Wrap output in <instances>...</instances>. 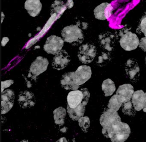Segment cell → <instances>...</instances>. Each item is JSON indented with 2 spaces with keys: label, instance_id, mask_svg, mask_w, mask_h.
I'll list each match as a JSON object with an SVG mask.
<instances>
[{
  "label": "cell",
  "instance_id": "obj_36",
  "mask_svg": "<svg viewBox=\"0 0 146 142\" xmlns=\"http://www.w3.org/2000/svg\"><path fill=\"white\" fill-rule=\"evenodd\" d=\"M145 96H146V100H145V105L143 108V112L146 113V92L145 93Z\"/></svg>",
  "mask_w": 146,
  "mask_h": 142
},
{
  "label": "cell",
  "instance_id": "obj_5",
  "mask_svg": "<svg viewBox=\"0 0 146 142\" xmlns=\"http://www.w3.org/2000/svg\"><path fill=\"white\" fill-rule=\"evenodd\" d=\"M63 39L55 35H52L47 39L43 46L44 51L48 53L55 55L61 51L64 45Z\"/></svg>",
  "mask_w": 146,
  "mask_h": 142
},
{
  "label": "cell",
  "instance_id": "obj_1",
  "mask_svg": "<svg viewBox=\"0 0 146 142\" xmlns=\"http://www.w3.org/2000/svg\"><path fill=\"white\" fill-rule=\"evenodd\" d=\"M102 134L109 138L112 142H124L128 139L131 133L129 126L125 122L117 120L107 126L103 127Z\"/></svg>",
  "mask_w": 146,
  "mask_h": 142
},
{
  "label": "cell",
  "instance_id": "obj_30",
  "mask_svg": "<svg viewBox=\"0 0 146 142\" xmlns=\"http://www.w3.org/2000/svg\"><path fill=\"white\" fill-rule=\"evenodd\" d=\"M83 93V99L82 103L84 106L88 104L90 97V93L87 88H82L81 89Z\"/></svg>",
  "mask_w": 146,
  "mask_h": 142
},
{
  "label": "cell",
  "instance_id": "obj_20",
  "mask_svg": "<svg viewBox=\"0 0 146 142\" xmlns=\"http://www.w3.org/2000/svg\"><path fill=\"white\" fill-rule=\"evenodd\" d=\"M85 106L82 103L75 108H71L68 105L67 112L70 118L73 121H78L84 116L85 111Z\"/></svg>",
  "mask_w": 146,
  "mask_h": 142
},
{
  "label": "cell",
  "instance_id": "obj_28",
  "mask_svg": "<svg viewBox=\"0 0 146 142\" xmlns=\"http://www.w3.org/2000/svg\"><path fill=\"white\" fill-rule=\"evenodd\" d=\"M24 78L25 80L27 87L29 88L31 87L36 82L37 76L33 74L32 73L29 71L28 74H23Z\"/></svg>",
  "mask_w": 146,
  "mask_h": 142
},
{
  "label": "cell",
  "instance_id": "obj_4",
  "mask_svg": "<svg viewBox=\"0 0 146 142\" xmlns=\"http://www.w3.org/2000/svg\"><path fill=\"white\" fill-rule=\"evenodd\" d=\"M97 53V49L94 45L84 44L79 47L78 53V59L82 63H90L93 62Z\"/></svg>",
  "mask_w": 146,
  "mask_h": 142
},
{
  "label": "cell",
  "instance_id": "obj_8",
  "mask_svg": "<svg viewBox=\"0 0 146 142\" xmlns=\"http://www.w3.org/2000/svg\"><path fill=\"white\" fill-rule=\"evenodd\" d=\"M15 93L13 90L7 89L2 92L1 95V114L8 113L13 107Z\"/></svg>",
  "mask_w": 146,
  "mask_h": 142
},
{
  "label": "cell",
  "instance_id": "obj_23",
  "mask_svg": "<svg viewBox=\"0 0 146 142\" xmlns=\"http://www.w3.org/2000/svg\"><path fill=\"white\" fill-rule=\"evenodd\" d=\"M102 88L106 97L111 96L116 90L115 83L110 79H107L103 82Z\"/></svg>",
  "mask_w": 146,
  "mask_h": 142
},
{
  "label": "cell",
  "instance_id": "obj_11",
  "mask_svg": "<svg viewBox=\"0 0 146 142\" xmlns=\"http://www.w3.org/2000/svg\"><path fill=\"white\" fill-rule=\"evenodd\" d=\"M125 71L131 81L136 82L140 76V68L136 60L134 59H128L125 64Z\"/></svg>",
  "mask_w": 146,
  "mask_h": 142
},
{
  "label": "cell",
  "instance_id": "obj_26",
  "mask_svg": "<svg viewBox=\"0 0 146 142\" xmlns=\"http://www.w3.org/2000/svg\"><path fill=\"white\" fill-rule=\"evenodd\" d=\"M78 125L83 131L85 133L88 132V128L90 126V121L88 116H82L78 120Z\"/></svg>",
  "mask_w": 146,
  "mask_h": 142
},
{
  "label": "cell",
  "instance_id": "obj_13",
  "mask_svg": "<svg viewBox=\"0 0 146 142\" xmlns=\"http://www.w3.org/2000/svg\"><path fill=\"white\" fill-rule=\"evenodd\" d=\"M92 71L89 66L83 65L79 66L75 72V79L77 84L83 85L91 77Z\"/></svg>",
  "mask_w": 146,
  "mask_h": 142
},
{
  "label": "cell",
  "instance_id": "obj_21",
  "mask_svg": "<svg viewBox=\"0 0 146 142\" xmlns=\"http://www.w3.org/2000/svg\"><path fill=\"white\" fill-rule=\"evenodd\" d=\"M67 9L66 4L60 0H55L51 7V15L59 18Z\"/></svg>",
  "mask_w": 146,
  "mask_h": 142
},
{
  "label": "cell",
  "instance_id": "obj_9",
  "mask_svg": "<svg viewBox=\"0 0 146 142\" xmlns=\"http://www.w3.org/2000/svg\"><path fill=\"white\" fill-rule=\"evenodd\" d=\"M113 10V7L109 3H102L94 10L95 17L100 20H107L111 16Z\"/></svg>",
  "mask_w": 146,
  "mask_h": 142
},
{
  "label": "cell",
  "instance_id": "obj_24",
  "mask_svg": "<svg viewBox=\"0 0 146 142\" xmlns=\"http://www.w3.org/2000/svg\"><path fill=\"white\" fill-rule=\"evenodd\" d=\"M123 103L122 99L117 94L113 95L110 99L108 103V108L117 111Z\"/></svg>",
  "mask_w": 146,
  "mask_h": 142
},
{
  "label": "cell",
  "instance_id": "obj_10",
  "mask_svg": "<svg viewBox=\"0 0 146 142\" xmlns=\"http://www.w3.org/2000/svg\"><path fill=\"white\" fill-rule=\"evenodd\" d=\"M19 104L22 108L28 109L32 108L36 104V98L34 93L25 91L19 93L18 99Z\"/></svg>",
  "mask_w": 146,
  "mask_h": 142
},
{
  "label": "cell",
  "instance_id": "obj_7",
  "mask_svg": "<svg viewBox=\"0 0 146 142\" xmlns=\"http://www.w3.org/2000/svg\"><path fill=\"white\" fill-rule=\"evenodd\" d=\"M117 38L116 35L111 32L102 33L98 38L100 46L108 51H111L113 49Z\"/></svg>",
  "mask_w": 146,
  "mask_h": 142
},
{
  "label": "cell",
  "instance_id": "obj_38",
  "mask_svg": "<svg viewBox=\"0 0 146 142\" xmlns=\"http://www.w3.org/2000/svg\"><path fill=\"white\" fill-rule=\"evenodd\" d=\"M36 48H40V46H36L35 47V49H36Z\"/></svg>",
  "mask_w": 146,
  "mask_h": 142
},
{
  "label": "cell",
  "instance_id": "obj_40",
  "mask_svg": "<svg viewBox=\"0 0 146 142\" xmlns=\"http://www.w3.org/2000/svg\"><path fill=\"white\" fill-rule=\"evenodd\" d=\"M54 1H55V0H54Z\"/></svg>",
  "mask_w": 146,
  "mask_h": 142
},
{
  "label": "cell",
  "instance_id": "obj_12",
  "mask_svg": "<svg viewBox=\"0 0 146 142\" xmlns=\"http://www.w3.org/2000/svg\"><path fill=\"white\" fill-rule=\"evenodd\" d=\"M49 62L46 58L38 57L32 63L30 67L29 71L37 76L47 69Z\"/></svg>",
  "mask_w": 146,
  "mask_h": 142
},
{
  "label": "cell",
  "instance_id": "obj_15",
  "mask_svg": "<svg viewBox=\"0 0 146 142\" xmlns=\"http://www.w3.org/2000/svg\"><path fill=\"white\" fill-rule=\"evenodd\" d=\"M118 120L121 121V119L117 111L109 108L105 110L100 118V123L103 127L107 126L116 121Z\"/></svg>",
  "mask_w": 146,
  "mask_h": 142
},
{
  "label": "cell",
  "instance_id": "obj_16",
  "mask_svg": "<svg viewBox=\"0 0 146 142\" xmlns=\"http://www.w3.org/2000/svg\"><path fill=\"white\" fill-rule=\"evenodd\" d=\"M134 93L133 86L130 84H125L119 86L116 93L124 103L130 101Z\"/></svg>",
  "mask_w": 146,
  "mask_h": 142
},
{
  "label": "cell",
  "instance_id": "obj_25",
  "mask_svg": "<svg viewBox=\"0 0 146 142\" xmlns=\"http://www.w3.org/2000/svg\"><path fill=\"white\" fill-rule=\"evenodd\" d=\"M122 110L125 114L130 116H134L135 115L136 110L135 109L132 102L130 101L123 104Z\"/></svg>",
  "mask_w": 146,
  "mask_h": 142
},
{
  "label": "cell",
  "instance_id": "obj_3",
  "mask_svg": "<svg viewBox=\"0 0 146 142\" xmlns=\"http://www.w3.org/2000/svg\"><path fill=\"white\" fill-rule=\"evenodd\" d=\"M119 44L123 50L128 51L137 49L139 45V40L136 34L129 31L128 29L123 28L120 30Z\"/></svg>",
  "mask_w": 146,
  "mask_h": 142
},
{
  "label": "cell",
  "instance_id": "obj_34",
  "mask_svg": "<svg viewBox=\"0 0 146 142\" xmlns=\"http://www.w3.org/2000/svg\"><path fill=\"white\" fill-rule=\"evenodd\" d=\"M9 41V39L8 37H4L2 38V41H1V45L2 47H5L7 45Z\"/></svg>",
  "mask_w": 146,
  "mask_h": 142
},
{
  "label": "cell",
  "instance_id": "obj_29",
  "mask_svg": "<svg viewBox=\"0 0 146 142\" xmlns=\"http://www.w3.org/2000/svg\"><path fill=\"white\" fill-rule=\"evenodd\" d=\"M111 60L110 54L107 53L102 52L98 57L97 64L100 66H104Z\"/></svg>",
  "mask_w": 146,
  "mask_h": 142
},
{
  "label": "cell",
  "instance_id": "obj_17",
  "mask_svg": "<svg viewBox=\"0 0 146 142\" xmlns=\"http://www.w3.org/2000/svg\"><path fill=\"white\" fill-rule=\"evenodd\" d=\"M25 8L30 16L35 17L40 12L42 5L40 0H27L25 3Z\"/></svg>",
  "mask_w": 146,
  "mask_h": 142
},
{
  "label": "cell",
  "instance_id": "obj_18",
  "mask_svg": "<svg viewBox=\"0 0 146 142\" xmlns=\"http://www.w3.org/2000/svg\"><path fill=\"white\" fill-rule=\"evenodd\" d=\"M83 93L82 90H74L69 93L67 97L68 105L71 108H75L82 102Z\"/></svg>",
  "mask_w": 146,
  "mask_h": 142
},
{
  "label": "cell",
  "instance_id": "obj_19",
  "mask_svg": "<svg viewBox=\"0 0 146 142\" xmlns=\"http://www.w3.org/2000/svg\"><path fill=\"white\" fill-rule=\"evenodd\" d=\"M145 93L142 90L134 92L132 97V103L136 111H139L143 109L145 105Z\"/></svg>",
  "mask_w": 146,
  "mask_h": 142
},
{
  "label": "cell",
  "instance_id": "obj_22",
  "mask_svg": "<svg viewBox=\"0 0 146 142\" xmlns=\"http://www.w3.org/2000/svg\"><path fill=\"white\" fill-rule=\"evenodd\" d=\"M54 119L56 125L63 126L65 123V118L66 115V111L65 108L60 107L53 111Z\"/></svg>",
  "mask_w": 146,
  "mask_h": 142
},
{
  "label": "cell",
  "instance_id": "obj_2",
  "mask_svg": "<svg viewBox=\"0 0 146 142\" xmlns=\"http://www.w3.org/2000/svg\"><path fill=\"white\" fill-rule=\"evenodd\" d=\"M61 35L65 42L73 46L80 45L84 40L82 30L76 25H70L65 27L61 31Z\"/></svg>",
  "mask_w": 146,
  "mask_h": 142
},
{
  "label": "cell",
  "instance_id": "obj_6",
  "mask_svg": "<svg viewBox=\"0 0 146 142\" xmlns=\"http://www.w3.org/2000/svg\"><path fill=\"white\" fill-rule=\"evenodd\" d=\"M54 55L52 63V66L54 69L62 70L64 69L70 62V57L65 50H61Z\"/></svg>",
  "mask_w": 146,
  "mask_h": 142
},
{
  "label": "cell",
  "instance_id": "obj_39",
  "mask_svg": "<svg viewBox=\"0 0 146 142\" xmlns=\"http://www.w3.org/2000/svg\"><path fill=\"white\" fill-rule=\"evenodd\" d=\"M145 64H146V57H145Z\"/></svg>",
  "mask_w": 146,
  "mask_h": 142
},
{
  "label": "cell",
  "instance_id": "obj_33",
  "mask_svg": "<svg viewBox=\"0 0 146 142\" xmlns=\"http://www.w3.org/2000/svg\"><path fill=\"white\" fill-rule=\"evenodd\" d=\"M66 5L68 9H71L74 6L73 0H68L66 4Z\"/></svg>",
  "mask_w": 146,
  "mask_h": 142
},
{
  "label": "cell",
  "instance_id": "obj_37",
  "mask_svg": "<svg viewBox=\"0 0 146 142\" xmlns=\"http://www.w3.org/2000/svg\"><path fill=\"white\" fill-rule=\"evenodd\" d=\"M3 16H4V17H5V15H4V13H3V12H2V23L3 22V19H4V18H3Z\"/></svg>",
  "mask_w": 146,
  "mask_h": 142
},
{
  "label": "cell",
  "instance_id": "obj_32",
  "mask_svg": "<svg viewBox=\"0 0 146 142\" xmlns=\"http://www.w3.org/2000/svg\"><path fill=\"white\" fill-rule=\"evenodd\" d=\"M139 47L143 51L146 52V37L142 38L139 42Z\"/></svg>",
  "mask_w": 146,
  "mask_h": 142
},
{
  "label": "cell",
  "instance_id": "obj_27",
  "mask_svg": "<svg viewBox=\"0 0 146 142\" xmlns=\"http://www.w3.org/2000/svg\"><path fill=\"white\" fill-rule=\"evenodd\" d=\"M136 31L138 34H143L146 37V12L140 19Z\"/></svg>",
  "mask_w": 146,
  "mask_h": 142
},
{
  "label": "cell",
  "instance_id": "obj_35",
  "mask_svg": "<svg viewBox=\"0 0 146 142\" xmlns=\"http://www.w3.org/2000/svg\"><path fill=\"white\" fill-rule=\"evenodd\" d=\"M58 141H59V142H67V140H66V139L65 138V137H63L61 138H60V139H59V140H58Z\"/></svg>",
  "mask_w": 146,
  "mask_h": 142
},
{
  "label": "cell",
  "instance_id": "obj_14",
  "mask_svg": "<svg viewBox=\"0 0 146 142\" xmlns=\"http://www.w3.org/2000/svg\"><path fill=\"white\" fill-rule=\"evenodd\" d=\"M60 84L62 87L66 90H77L80 87L75 79V72L66 73L62 76L60 80Z\"/></svg>",
  "mask_w": 146,
  "mask_h": 142
},
{
  "label": "cell",
  "instance_id": "obj_31",
  "mask_svg": "<svg viewBox=\"0 0 146 142\" xmlns=\"http://www.w3.org/2000/svg\"><path fill=\"white\" fill-rule=\"evenodd\" d=\"M13 83H14V81L11 80H7L5 81L2 82H1V87H2L1 91L3 92L5 88L9 87L10 86L13 84Z\"/></svg>",
  "mask_w": 146,
  "mask_h": 142
}]
</instances>
